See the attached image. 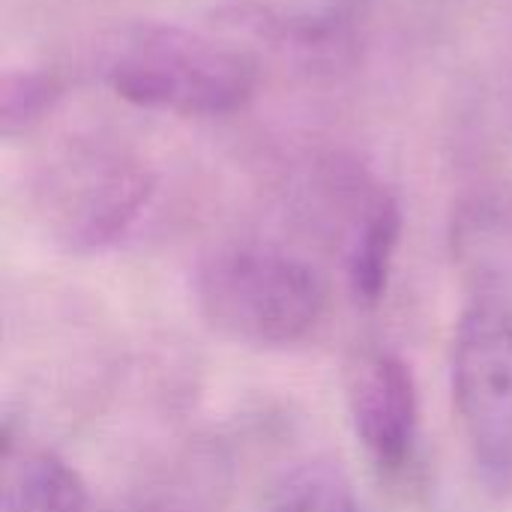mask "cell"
<instances>
[{
  "mask_svg": "<svg viewBox=\"0 0 512 512\" xmlns=\"http://www.w3.org/2000/svg\"><path fill=\"white\" fill-rule=\"evenodd\" d=\"M60 99V81L42 69H21L3 78L0 90V123L3 135L27 132L36 126Z\"/></svg>",
  "mask_w": 512,
  "mask_h": 512,
  "instance_id": "cell-10",
  "label": "cell"
},
{
  "mask_svg": "<svg viewBox=\"0 0 512 512\" xmlns=\"http://www.w3.org/2000/svg\"><path fill=\"white\" fill-rule=\"evenodd\" d=\"M3 512H90L81 474L48 450L3 453Z\"/></svg>",
  "mask_w": 512,
  "mask_h": 512,
  "instance_id": "cell-7",
  "label": "cell"
},
{
  "mask_svg": "<svg viewBox=\"0 0 512 512\" xmlns=\"http://www.w3.org/2000/svg\"><path fill=\"white\" fill-rule=\"evenodd\" d=\"M273 512H357V498L339 465L312 459L282 474L273 492Z\"/></svg>",
  "mask_w": 512,
  "mask_h": 512,
  "instance_id": "cell-9",
  "label": "cell"
},
{
  "mask_svg": "<svg viewBox=\"0 0 512 512\" xmlns=\"http://www.w3.org/2000/svg\"><path fill=\"white\" fill-rule=\"evenodd\" d=\"M372 6L375 0H252L243 24L288 57L333 69L354 57Z\"/></svg>",
  "mask_w": 512,
  "mask_h": 512,
  "instance_id": "cell-6",
  "label": "cell"
},
{
  "mask_svg": "<svg viewBox=\"0 0 512 512\" xmlns=\"http://www.w3.org/2000/svg\"><path fill=\"white\" fill-rule=\"evenodd\" d=\"M111 90L138 108L180 117H225L249 105L258 63L183 27H141L108 63Z\"/></svg>",
  "mask_w": 512,
  "mask_h": 512,
  "instance_id": "cell-2",
  "label": "cell"
},
{
  "mask_svg": "<svg viewBox=\"0 0 512 512\" xmlns=\"http://www.w3.org/2000/svg\"><path fill=\"white\" fill-rule=\"evenodd\" d=\"M153 195L150 171L126 150L78 144L42 177L39 210L54 243L69 252L114 246Z\"/></svg>",
  "mask_w": 512,
  "mask_h": 512,
  "instance_id": "cell-4",
  "label": "cell"
},
{
  "mask_svg": "<svg viewBox=\"0 0 512 512\" xmlns=\"http://www.w3.org/2000/svg\"><path fill=\"white\" fill-rule=\"evenodd\" d=\"M198 306L216 333L249 348H291L327 312L321 273L273 246L216 252L198 273Z\"/></svg>",
  "mask_w": 512,
  "mask_h": 512,
  "instance_id": "cell-1",
  "label": "cell"
},
{
  "mask_svg": "<svg viewBox=\"0 0 512 512\" xmlns=\"http://www.w3.org/2000/svg\"><path fill=\"white\" fill-rule=\"evenodd\" d=\"M348 417L372 465L399 474L411 465L420 435V396L411 366L381 348L360 351L345 378Z\"/></svg>",
  "mask_w": 512,
  "mask_h": 512,
  "instance_id": "cell-5",
  "label": "cell"
},
{
  "mask_svg": "<svg viewBox=\"0 0 512 512\" xmlns=\"http://www.w3.org/2000/svg\"><path fill=\"white\" fill-rule=\"evenodd\" d=\"M453 399L480 480L498 498L512 492V306L474 297L453 336Z\"/></svg>",
  "mask_w": 512,
  "mask_h": 512,
  "instance_id": "cell-3",
  "label": "cell"
},
{
  "mask_svg": "<svg viewBox=\"0 0 512 512\" xmlns=\"http://www.w3.org/2000/svg\"><path fill=\"white\" fill-rule=\"evenodd\" d=\"M402 240V210L387 192H375L354 225L348 246V285L360 306H378L390 288Z\"/></svg>",
  "mask_w": 512,
  "mask_h": 512,
  "instance_id": "cell-8",
  "label": "cell"
}]
</instances>
